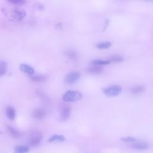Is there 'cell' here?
I'll use <instances>...</instances> for the list:
<instances>
[{
    "instance_id": "obj_6",
    "label": "cell",
    "mask_w": 153,
    "mask_h": 153,
    "mask_svg": "<svg viewBox=\"0 0 153 153\" xmlns=\"http://www.w3.org/2000/svg\"><path fill=\"white\" fill-rule=\"evenodd\" d=\"M71 114V108L67 105H63L60 109V116L62 120L68 119Z\"/></svg>"
},
{
    "instance_id": "obj_5",
    "label": "cell",
    "mask_w": 153,
    "mask_h": 153,
    "mask_svg": "<svg viewBox=\"0 0 153 153\" xmlns=\"http://www.w3.org/2000/svg\"><path fill=\"white\" fill-rule=\"evenodd\" d=\"M26 15V11L22 8H16L11 11L12 17L17 21L22 20L25 17Z\"/></svg>"
},
{
    "instance_id": "obj_18",
    "label": "cell",
    "mask_w": 153,
    "mask_h": 153,
    "mask_svg": "<svg viewBox=\"0 0 153 153\" xmlns=\"http://www.w3.org/2000/svg\"><path fill=\"white\" fill-rule=\"evenodd\" d=\"M110 63L108 60H101V59H96L91 61V64L96 65V66H101V65H108Z\"/></svg>"
},
{
    "instance_id": "obj_11",
    "label": "cell",
    "mask_w": 153,
    "mask_h": 153,
    "mask_svg": "<svg viewBox=\"0 0 153 153\" xmlns=\"http://www.w3.org/2000/svg\"><path fill=\"white\" fill-rule=\"evenodd\" d=\"M66 139L65 137L62 134H54L51 136L48 139L49 142H63Z\"/></svg>"
},
{
    "instance_id": "obj_8",
    "label": "cell",
    "mask_w": 153,
    "mask_h": 153,
    "mask_svg": "<svg viewBox=\"0 0 153 153\" xmlns=\"http://www.w3.org/2000/svg\"><path fill=\"white\" fill-rule=\"evenodd\" d=\"M19 68L22 72L28 75H33L35 72L34 69L32 66L24 63L20 64L19 66Z\"/></svg>"
},
{
    "instance_id": "obj_14",
    "label": "cell",
    "mask_w": 153,
    "mask_h": 153,
    "mask_svg": "<svg viewBox=\"0 0 153 153\" xmlns=\"http://www.w3.org/2000/svg\"><path fill=\"white\" fill-rule=\"evenodd\" d=\"M112 45V43L109 41H104V42H101L99 43H97L96 44V47L99 49L100 50H105V49H108L109 47H111Z\"/></svg>"
},
{
    "instance_id": "obj_4",
    "label": "cell",
    "mask_w": 153,
    "mask_h": 153,
    "mask_svg": "<svg viewBox=\"0 0 153 153\" xmlns=\"http://www.w3.org/2000/svg\"><path fill=\"white\" fill-rule=\"evenodd\" d=\"M80 78V73L77 71H73L68 73L65 78V81L68 84H72L76 82Z\"/></svg>"
},
{
    "instance_id": "obj_10",
    "label": "cell",
    "mask_w": 153,
    "mask_h": 153,
    "mask_svg": "<svg viewBox=\"0 0 153 153\" xmlns=\"http://www.w3.org/2000/svg\"><path fill=\"white\" fill-rule=\"evenodd\" d=\"M6 115L7 118L10 120H13L16 117V111L15 109L11 106H8L6 108L5 110Z\"/></svg>"
},
{
    "instance_id": "obj_9",
    "label": "cell",
    "mask_w": 153,
    "mask_h": 153,
    "mask_svg": "<svg viewBox=\"0 0 153 153\" xmlns=\"http://www.w3.org/2000/svg\"><path fill=\"white\" fill-rule=\"evenodd\" d=\"M45 116V112L42 109L38 108V109H35L33 111V117L36 119L41 120L44 118Z\"/></svg>"
},
{
    "instance_id": "obj_7",
    "label": "cell",
    "mask_w": 153,
    "mask_h": 153,
    "mask_svg": "<svg viewBox=\"0 0 153 153\" xmlns=\"http://www.w3.org/2000/svg\"><path fill=\"white\" fill-rule=\"evenodd\" d=\"M131 147L138 150H145L149 148V145L147 142L143 141H139L133 143Z\"/></svg>"
},
{
    "instance_id": "obj_12",
    "label": "cell",
    "mask_w": 153,
    "mask_h": 153,
    "mask_svg": "<svg viewBox=\"0 0 153 153\" xmlns=\"http://www.w3.org/2000/svg\"><path fill=\"white\" fill-rule=\"evenodd\" d=\"M14 153H27L29 151V148L26 145H17L14 148Z\"/></svg>"
},
{
    "instance_id": "obj_21",
    "label": "cell",
    "mask_w": 153,
    "mask_h": 153,
    "mask_svg": "<svg viewBox=\"0 0 153 153\" xmlns=\"http://www.w3.org/2000/svg\"><path fill=\"white\" fill-rule=\"evenodd\" d=\"M124 59L122 56L120 55H114L111 57L109 59V62H120L123 61Z\"/></svg>"
},
{
    "instance_id": "obj_3",
    "label": "cell",
    "mask_w": 153,
    "mask_h": 153,
    "mask_svg": "<svg viewBox=\"0 0 153 153\" xmlns=\"http://www.w3.org/2000/svg\"><path fill=\"white\" fill-rule=\"evenodd\" d=\"M103 91L108 96H116L122 91V88L119 85H112L105 88Z\"/></svg>"
},
{
    "instance_id": "obj_13",
    "label": "cell",
    "mask_w": 153,
    "mask_h": 153,
    "mask_svg": "<svg viewBox=\"0 0 153 153\" xmlns=\"http://www.w3.org/2000/svg\"><path fill=\"white\" fill-rule=\"evenodd\" d=\"M87 71L88 72L94 74H101L103 71V69L100 66H91L88 68Z\"/></svg>"
},
{
    "instance_id": "obj_1",
    "label": "cell",
    "mask_w": 153,
    "mask_h": 153,
    "mask_svg": "<svg viewBox=\"0 0 153 153\" xmlns=\"http://www.w3.org/2000/svg\"><path fill=\"white\" fill-rule=\"evenodd\" d=\"M82 97V94L81 92L76 90H68L62 97L65 102H75L80 100Z\"/></svg>"
},
{
    "instance_id": "obj_23",
    "label": "cell",
    "mask_w": 153,
    "mask_h": 153,
    "mask_svg": "<svg viewBox=\"0 0 153 153\" xmlns=\"http://www.w3.org/2000/svg\"><path fill=\"white\" fill-rule=\"evenodd\" d=\"M9 2L10 3H12L13 4H16V5H21L25 3V1H22V0H13V1H9Z\"/></svg>"
},
{
    "instance_id": "obj_20",
    "label": "cell",
    "mask_w": 153,
    "mask_h": 153,
    "mask_svg": "<svg viewBox=\"0 0 153 153\" xmlns=\"http://www.w3.org/2000/svg\"><path fill=\"white\" fill-rule=\"evenodd\" d=\"M7 64L5 62H0V76L4 75L7 71Z\"/></svg>"
},
{
    "instance_id": "obj_22",
    "label": "cell",
    "mask_w": 153,
    "mask_h": 153,
    "mask_svg": "<svg viewBox=\"0 0 153 153\" xmlns=\"http://www.w3.org/2000/svg\"><path fill=\"white\" fill-rule=\"evenodd\" d=\"M121 140L124 142H133L136 140V139L132 136H128L126 137H123Z\"/></svg>"
},
{
    "instance_id": "obj_16",
    "label": "cell",
    "mask_w": 153,
    "mask_h": 153,
    "mask_svg": "<svg viewBox=\"0 0 153 153\" xmlns=\"http://www.w3.org/2000/svg\"><path fill=\"white\" fill-rule=\"evenodd\" d=\"M145 90V87L143 85H136L132 87L130 90V91L134 94H138L142 93Z\"/></svg>"
},
{
    "instance_id": "obj_15",
    "label": "cell",
    "mask_w": 153,
    "mask_h": 153,
    "mask_svg": "<svg viewBox=\"0 0 153 153\" xmlns=\"http://www.w3.org/2000/svg\"><path fill=\"white\" fill-rule=\"evenodd\" d=\"M30 79L35 82H42L46 79V76L42 74H36L31 75Z\"/></svg>"
},
{
    "instance_id": "obj_17",
    "label": "cell",
    "mask_w": 153,
    "mask_h": 153,
    "mask_svg": "<svg viewBox=\"0 0 153 153\" xmlns=\"http://www.w3.org/2000/svg\"><path fill=\"white\" fill-rule=\"evenodd\" d=\"M7 130L8 133L14 137L17 138L20 136V132L11 126H7Z\"/></svg>"
},
{
    "instance_id": "obj_2",
    "label": "cell",
    "mask_w": 153,
    "mask_h": 153,
    "mask_svg": "<svg viewBox=\"0 0 153 153\" xmlns=\"http://www.w3.org/2000/svg\"><path fill=\"white\" fill-rule=\"evenodd\" d=\"M43 138L42 133L39 131H33L29 138V145L32 146H36L39 145Z\"/></svg>"
},
{
    "instance_id": "obj_19",
    "label": "cell",
    "mask_w": 153,
    "mask_h": 153,
    "mask_svg": "<svg viewBox=\"0 0 153 153\" xmlns=\"http://www.w3.org/2000/svg\"><path fill=\"white\" fill-rule=\"evenodd\" d=\"M66 55L69 59L72 60H75L78 58V54L74 50H69L66 53Z\"/></svg>"
}]
</instances>
